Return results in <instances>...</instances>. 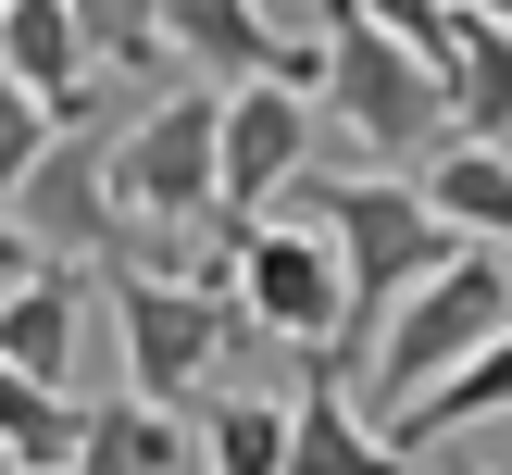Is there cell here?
I'll use <instances>...</instances> for the list:
<instances>
[{
    "label": "cell",
    "mask_w": 512,
    "mask_h": 475,
    "mask_svg": "<svg viewBox=\"0 0 512 475\" xmlns=\"http://www.w3.org/2000/svg\"><path fill=\"white\" fill-rule=\"evenodd\" d=\"M313 125H350L363 175H388V163H425L450 138V88H438V63H413L400 38H375L363 13L325 0L313 13Z\"/></svg>",
    "instance_id": "6da1fadb"
},
{
    "label": "cell",
    "mask_w": 512,
    "mask_h": 475,
    "mask_svg": "<svg viewBox=\"0 0 512 475\" xmlns=\"http://www.w3.org/2000/svg\"><path fill=\"white\" fill-rule=\"evenodd\" d=\"M488 338H512V263H500V238H450L438 263H425L413 288L375 313V350H363L375 413H388V400H413L425 375H450L463 350H488Z\"/></svg>",
    "instance_id": "7a4b0ae2"
},
{
    "label": "cell",
    "mask_w": 512,
    "mask_h": 475,
    "mask_svg": "<svg viewBox=\"0 0 512 475\" xmlns=\"http://www.w3.org/2000/svg\"><path fill=\"white\" fill-rule=\"evenodd\" d=\"M113 338H125V400L188 413V400L250 350V325L225 313V288H188V275H138V263H113Z\"/></svg>",
    "instance_id": "3957f363"
},
{
    "label": "cell",
    "mask_w": 512,
    "mask_h": 475,
    "mask_svg": "<svg viewBox=\"0 0 512 475\" xmlns=\"http://www.w3.org/2000/svg\"><path fill=\"white\" fill-rule=\"evenodd\" d=\"M225 313L250 325V338H275V350H338V250L313 238L300 213H263V225H238L225 238Z\"/></svg>",
    "instance_id": "277c9868"
},
{
    "label": "cell",
    "mask_w": 512,
    "mask_h": 475,
    "mask_svg": "<svg viewBox=\"0 0 512 475\" xmlns=\"http://www.w3.org/2000/svg\"><path fill=\"white\" fill-rule=\"evenodd\" d=\"M0 250H25V263H113L125 225H113V188H100V138L88 125H50V150L13 175V200H0Z\"/></svg>",
    "instance_id": "5b68a950"
},
{
    "label": "cell",
    "mask_w": 512,
    "mask_h": 475,
    "mask_svg": "<svg viewBox=\"0 0 512 475\" xmlns=\"http://www.w3.org/2000/svg\"><path fill=\"white\" fill-rule=\"evenodd\" d=\"M300 175H313V100L275 75L213 88V225H263Z\"/></svg>",
    "instance_id": "8992f818"
},
{
    "label": "cell",
    "mask_w": 512,
    "mask_h": 475,
    "mask_svg": "<svg viewBox=\"0 0 512 475\" xmlns=\"http://www.w3.org/2000/svg\"><path fill=\"white\" fill-rule=\"evenodd\" d=\"M75 338H88V275L75 263H0V363L75 388Z\"/></svg>",
    "instance_id": "52a82bcc"
},
{
    "label": "cell",
    "mask_w": 512,
    "mask_h": 475,
    "mask_svg": "<svg viewBox=\"0 0 512 475\" xmlns=\"http://www.w3.org/2000/svg\"><path fill=\"white\" fill-rule=\"evenodd\" d=\"M500 400H512V338H488V350H463L450 375H425L413 400H388L375 413V438L413 463V450H438V438H463V425H500Z\"/></svg>",
    "instance_id": "ba28073f"
},
{
    "label": "cell",
    "mask_w": 512,
    "mask_h": 475,
    "mask_svg": "<svg viewBox=\"0 0 512 475\" xmlns=\"http://www.w3.org/2000/svg\"><path fill=\"white\" fill-rule=\"evenodd\" d=\"M413 200L438 213V238H512V150L488 138H438L413 175Z\"/></svg>",
    "instance_id": "9c48e42d"
},
{
    "label": "cell",
    "mask_w": 512,
    "mask_h": 475,
    "mask_svg": "<svg viewBox=\"0 0 512 475\" xmlns=\"http://www.w3.org/2000/svg\"><path fill=\"white\" fill-rule=\"evenodd\" d=\"M288 475H413V463L363 425V400H350V388L300 375V388H288Z\"/></svg>",
    "instance_id": "30bf717a"
},
{
    "label": "cell",
    "mask_w": 512,
    "mask_h": 475,
    "mask_svg": "<svg viewBox=\"0 0 512 475\" xmlns=\"http://www.w3.org/2000/svg\"><path fill=\"white\" fill-rule=\"evenodd\" d=\"M438 88H450V138H512V38L488 13H450V63H438Z\"/></svg>",
    "instance_id": "8fae6325"
},
{
    "label": "cell",
    "mask_w": 512,
    "mask_h": 475,
    "mask_svg": "<svg viewBox=\"0 0 512 475\" xmlns=\"http://www.w3.org/2000/svg\"><path fill=\"white\" fill-rule=\"evenodd\" d=\"M163 50L225 75V88H250L275 63V25H263V0H163Z\"/></svg>",
    "instance_id": "7c38bea8"
},
{
    "label": "cell",
    "mask_w": 512,
    "mask_h": 475,
    "mask_svg": "<svg viewBox=\"0 0 512 475\" xmlns=\"http://www.w3.org/2000/svg\"><path fill=\"white\" fill-rule=\"evenodd\" d=\"M63 475H188V438L150 400H100V413H75V463Z\"/></svg>",
    "instance_id": "4fadbf2b"
},
{
    "label": "cell",
    "mask_w": 512,
    "mask_h": 475,
    "mask_svg": "<svg viewBox=\"0 0 512 475\" xmlns=\"http://www.w3.org/2000/svg\"><path fill=\"white\" fill-rule=\"evenodd\" d=\"M75 413H88L75 388H38V375H13V363H0V463L63 475V463H75Z\"/></svg>",
    "instance_id": "5bb4252c"
},
{
    "label": "cell",
    "mask_w": 512,
    "mask_h": 475,
    "mask_svg": "<svg viewBox=\"0 0 512 475\" xmlns=\"http://www.w3.org/2000/svg\"><path fill=\"white\" fill-rule=\"evenodd\" d=\"M63 25H75L88 75H150L163 63V0H63Z\"/></svg>",
    "instance_id": "9a60e30c"
},
{
    "label": "cell",
    "mask_w": 512,
    "mask_h": 475,
    "mask_svg": "<svg viewBox=\"0 0 512 475\" xmlns=\"http://www.w3.org/2000/svg\"><path fill=\"white\" fill-rule=\"evenodd\" d=\"M213 475H288V400L275 388H225L213 400Z\"/></svg>",
    "instance_id": "2e32d148"
},
{
    "label": "cell",
    "mask_w": 512,
    "mask_h": 475,
    "mask_svg": "<svg viewBox=\"0 0 512 475\" xmlns=\"http://www.w3.org/2000/svg\"><path fill=\"white\" fill-rule=\"evenodd\" d=\"M338 13H363L375 38H400L413 63H450V0H338Z\"/></svg>",
    "instance_id": "e0dca14e"
},
{
    "label": "cell",
    "mask_w": 512,
    "mask_h": 475,
    "mask_svg": "<svg viewBox=\"0 0 512 475\" xmlns=\"http://www.w3.org/2000/svg\"><path fill=\"white\" fill-rule=\"evenodd\" d=\"M38 150H50V113H38V100L13 88V75H0V200H13V175L38 163Z\"/></svg>",
    "instance_id": "ac0fdd59"
},
{
    "label": "cell",
    "mask_w": 512,
    "mask_h": 475,
    "mask_svg": "<svg viewBox=\"0 0 512 475\" xmlns=\"http://www.w3.org/2000/svg\"><path fill=\"white\" fill-rule=\"evenodd\" d=\"M450 13H488V25H500V13H512V0H450Z\"/></svg>",
    "instance_id": "d6986e66"
},
{
    "label": "cell",
    "mask_w": 512,
    "mask_h": 475,
    "mask_svg": "<svg viewBox=\"0 0 512 475\" xmlns=\"http://www.w3.org/2000/svg\"><path fill=\"white\" fill-rule=\"evenodd\" d=\"M475 475H500V463H475Z\"/></svg>",
    "instance_id": "ffe728a7"
},
{
    "label": "cell",
    "mask_w": 512,
    "mask_h": 475,
    "mask_svg": "<svg viewBox=\"0 0 512 475\" xmlns=\"http://www.w3.org/2000/svg\"><path fill=\"white\" fill-rule=\"evenodd\" d=\"M0 475H25V463H0Z\"/></svg>",
    "instance_id": "44dd1931"
}]
</instances>
